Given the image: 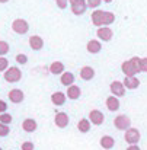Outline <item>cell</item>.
<instances>
[{"label": "cell", "instance_id": "obj_1", "mask_svg": "<svg viewBox=\"0 0 147 150\" xmlns=\"http://www.w3.org/2000/svg\"><path fill=\"white\" fill-rule=\"evenodd\" d=\"M114 21H115V15L112 12H105V10H98L96 9L92 13V23L95 26H99V28L111 25V23H114Z\"/></svg>", "mask_w": 147, "mask_h": 150}, {"label": "cell", "instance_id": "obj_2", "mask_svg": "<svg viewBox=\"0 0 147 150\" xmlns=\"http://www.w3.org/2000/svg\"><path fill=\"white\" fill-rule=\"evenodd\" d=\"M140 57H133L121 64V70L125 74V77H136V74L140 73Z\"/></svg>", "mask_w": 147, "mask_h": 150}, {"label": "cell", "instance_id": "obj_3", "mask_svg": "<svg viewBox=\"0 0 147 150\" xmlns=\"http://www.w3.org/2000/svg\"><path fill=\"white\" fill-rule=\"evenodd\" d=\"M3 77H4V80L9 82V83H16V82H19V80L22 79V71H20L16 66H12V67H9V69L3 73Z\"/></svg>", "mask_w": 147, "mask_h": 150}, {"label": "cell", "instance_id": "obj_4", "mask_svg": "<svg viewBox=\"0 0 147 150\" xmlns=\"http://www.w3.org/2000/svg\"><path fill=\"white\" fill-rule=\"evenodd\" d=\"M12 31L16 32V34H19V35H23V34H26L29 31V23L25 19H20V18L19 19H15L12 22Z\"/></svg>", "mask_w": 147, "mask_h": 150}, {"label": "cell", "instance_id": "obj_5", "mask_svg": "<svg viewBox=\"0 0 147 150\" xmlns=\"http://www.w3.org/2000/svg\"><path fill=\"white\" fill-rule=\"evenodd\" d=\"M114 125H115L118 130L127 131V130L131 127V120H130L125 114H121V115H117V117H115V120H114Z\"/></svg>", "mask_w": 147, "mask_h": 150}, {"label": "cell", "instance_id": "obj_6", "mask_svg": "<svg viewBox=\"0 0 147 150\" xmlns=\"http://www.w3.org/2000/svg\"><path fill=\"white\" fill-rule=\"evenodd\" d=\"M140 131L137 130V128H133V127H130L127 131H125V136H124V139H125V142L130 144V146H136L139 142H140Z\"/></svg>", "mask_w": 147, "mask_h": 150}, {"label": "cell", "instance_id": "obj_7", "mask_svg": "<svg viewBox=\"0 0 147 150\" xmlns=\"http://www.w3.org/2000/svg\"><path fill=\"white\" fill-rule=\"evenodd\" d=\"M70 7H71V12L77 16L83 15L88 9V4H86V0H77V1H73L70 3Z\"/></svg>", "mask_w": 147, "mask_h": 150}, {"label": "cell", "instance_id": "obj_8", "mask_svg": "<svg viewBox=\"0 0 147 150\" xmlns=\"http://www.w3.org/2000/svg\"><path fill=\"white\" fill-rule=\"evenodd\" d=\"M111 92H112V96L118 98V96H124L125 95V88L122 85V82H118V80H114L109 86Z\"/></svg>", "mask_w": 147, "mask_h": 150}, {"label": "cell", "instance_id": "obj_9", "mask_svg": "<svg viewBox=\"0 0 147 150\" xmlns=\"http://www.w3.org/2000/svg\"><path fill=\"white\" fill-rule=\"evenodd\" d=\"M54 122H55V125L58 128H66L69 125V122H70V118H69V115L66 112H57L55 117H54Z\"/></svg>", "mask_w": 147, "mask_h": 150}, {"label": "cell", "instance_id": "obj_10", "mask_svg": "<svg viewBox=\"0 0 147 150\" xmlns=\"http://www.w3.org/2000/svg\"><path fill=\"white\" fill-rule=\"evenodd\" d=\"M89 121H90L93 125H100V124H103V121H105V115H103L99 109H92V111L89 112Z\"/></svg>", "mask_w": 147, "mask_h": 150}, {"label": "cell", "instance_id": "obj_11", "mask_svg": "<svg viewBox=\"0 0 147 150\" xmlns=\"http://www.w3.org/2000/svg\"><path fill=\"white\" fill-rule=\"evenodd\" d=\"M96 35H98L99 40H102V41L108 42V41H111V38H112L114 32H112V29H111L109 26H102V28H98Z\"/></svg>", "mask_w": 147, "mask_h": 150}, {"label": "cell", "instance_id": "obj_12", "mask_svg": "<svg viewBox=\"0 0 147 150\" xmlns=\"http://www.w3.org/2000/svg\"><path fill=\"white\" fill-rule=\"evenodd\" d=\"M23 99H25V95L20 89H12L9 92V100L13 103H20Z\"/></svg>", "mask_w": 147, "mask_h": 150}, {"label": "cell", "instance_id": "obj_13", "mask_svg": "<svg viewBox=\"0 0 147 150\" xmlns=\"http://www.w3.org/2000/svg\"><path fill=\"white\" fill-rule=\"evenodd\" d=\"M22 128H23V131H26V133H34V131L38 128V124H37V121H35L34 118H26V120H23V122H22Z\"/></svg>", "mask_w": 147, "mask_h": 150}, {"label": "cell", "instance_id": "obj_14", "mask_svg": "<svg viewBox=\"0 0 147 150\" xmlns=\"http://www.w3.org/2000/svg\"><path fill=\"white\" fill-rule=\"evenodd\" d=\"M29 47L35 51L41 50V48L44 47V40H42L40 35H32V37L29 38Z\"/></svg>", "mask_w": 147, "mask_h": 150}, {"label": "cell", "instance_id": "obj_15", "mask_svg": "<svg viewBox=\"0 0 147 150\" xmlns=\"http://www.w3.org/2000/svg\"><path fill=\"white\" fill-rule=\"evenodd\" d=\"M80 95H82V91H80V88L79 86H76V85H71V86H69L67 88V98L71 100H76L80 98Z\"/></svg>", "mask_w": 147, "mask_h": 150}, {"label": "cell", "instance_id": "obj_16", "mask_svg": "<svg viewBox=\"0 0 147 150\" xmlns=\"http://www.w3.org/2000/svg\"><path fill=\"white\" fill-rule=\"evenodd\" d=\"M80 77L83 80H92L95 77V70L90 66H85L80 69Z\"/></svg>", "mask_w": 147, "mask_h": 150}, {"label": "cell", "instance_id": "obj_17", "mask_svg": "<svg viewBox=\"0 0 147 150\" xmlns=\"http://www.w3.org/2000/svg\"><path fill=\"white\" fill-rule=\"evenodd\" d=\"M99 144H100L105 150H109V149L114 147L115 140H114V137H111V136H102L100 140H99Z\"/></svg>", "mask_w": 147, "mask_h": 150}, {"label": "cell", "instance_id": "obj_18", "mask_svg": "<svg viewBox=\"0 0 147 150\" xmlns=\"http://www.w3.org/2000/svg\"><path fill=\"white\" fill-rule=\"evenodd\" d=\"M122 85L125 89H137L140 86V80L137 77H125Z\"/></svg>", "mask_w": 147, "mask_h": 150}, {"label": "cell", "instance_id": "obj_19", "mask_svg": "<svg viewBox=\"0 0 147 150\" xmlns=\"http://www.w3.org/2000/svg\"><path fill=\"white\" fill-rule=\"evenodd\" d=\"M66 93H63V92H54L52 95H51V102L54 103V105H57V106H61V105H64V102H66Z\"/></svg>", "mask_w": 147, "mask_h": 150}, {"label": "cell", "instance_id": "obj_20", "mask_svg": "<svg viewBox=\"0 0 147 150\" xmlns=\"http://www.w3.org/2000/svg\"><path fill=\"white\" fill-rule=\"evenodd\" d=\"M49 73H52V74H63L64 73V64L61 61H52L49 64Z\"/></svg>", "mask_w": 147, "mask_h": 150}, {"label": "cell", "instance_id": "obj_21", "mask_svg": "<svg viewBox=\"0 0 147 150\" xmlns=\"http://www.w3.org/2000/svg\"><path fill=\"white\" fill-rule=\"evenodd\" d=\"M60 82H61V85H64V86H71V85L74 83V74L70 73V71H66V73L61 74Z\"/></svg>", "mask_w": 147, "mask_h": 150}, {"label": "cell", "instance_id": "obj_22", "mask_svg": "<svg viewBox=\"0 0 147 150\" xmlns=\"http://www.w3.org/2000/svg\"><path fill=\"white\" fill-rule=\"evenodd\" d=\"M106 108L109 109V111H118L119 109V100L118 98H115V96H108L106 98Z\"/></svg>", "mask_w": 147, "mask_h": 150}, {"label": "cell", "instance_id": "obj_23", "mask_svg": "<svg viewBox=\"0 0 147 150\" xmlns=\"http://www.w3.org/2000/svg\"><path fill=\"white\" fill-rule=\"evenodd\" d=\"M86 48H88V51H89L90 54H96V52L100 51V42H99L98 40H90V41L88 42Z\"/></svg>", "mask_w": 147, "mask_h": 150}, {"label": "cell", "instance_id": "obj_24", "mask_svg": "<svg viewBox=\"0 0 147 150\" xmlns=\"http://www.w3.org/2000/svg\"><path fill=\"white\" fill-rule=\"evenodd\" d=\"M77 128L80 133H88L90 131V121L88 118H82L79 122H77Z\"/></svg>", "mask_w": 147, "mask_h": 150}, {"label": "cell", "instance_id": "obj_25", "mask_svg": "<svg viewBox=\"0 0 147 150\" xmlns=\"http://www.w3.org/2000/svg\"><path fill=\"white\" fill-rule=\"evenodd\" d=\"M12 115L10 114H7V112H4V114H0V122L1 124H4V125H9L10 122H12Z\"/></svg>", "mask_w": 147, "mask_h": 150}, {"label": "cell", "instance_id": "obj_26", "mask_svg": "<svg viewBox=\"0 0 147 150\" xmlns=\"http://www.w3.org/2000/svg\"><path fill=\"white\" fill-rule=\"evenodd\" d=\"M7 52H9V44L6 41H0V57H3Z\"/></svg>", "mask_w": 147, "mask_h": 150}, {"label": "cell", "instance_id": "obj_27", "mask_svg": "<svg viewBox=\"0 0 147 150\" xmlns=\"http://www.w3.org/2000/svg\"><path fill=\"white\" fill-rule=\"evenodd\" d=\"M9 133H10L9 125H4V124H1V122H0V137H6Z\"/></svg>", "mask_w": 147, "mask_h": 150}, {"label": "cell", "instance_id": "obj_28", "mask_svg": "<svg viewBox=\"0 0 147 150\" xmlns=\"http://www.w3.org/2000/svg\"><path fill=\"white\" fill-rule=\"evenodd\" d=\"M26 61H28V55H26V54H18V55H16V63H19V64H26Z\"/></svg>", "mask_w": 147, "mask_h": 150}, {"label": "cell", "instance_id": "obj_29", "mask_svg": "<svg viewBox=\"0 0 147 150\" xmlns=\"http://www.w3.org/2000/svg\"><path fill=\"white\" fill-rule=\"evenodd\" d=\"M7 66H9V61H7V58H4V57H0V71H6V70H7Z\"/></svg>", "mask_w": 147, "mask_h": 150}, {"label": "cell", "instance_id": "obj_30", "mask_svg": "<svg viewBox=\"0 0 147 150\" xmlns=\"http://www.w3.org/2000/svg\"><path fill=\"white\" fill-rule=\"evenodd\" d=\"M20 149L22 150H34L35 149V146H34L32 142H23L22 146H20Z\"/></svg>", "mask_w": 147, "mask_h": 150}, {"label": "cell", "instance_id": "obj_31", "mask_svg": "<svg viewBox=\"0 0 147 150\" xmlns=\"http://www.w3.org/2000/svg\"><path fill=\"white\" fill-rule=\"evenodd\" d=\"M100 1H102V0H86V4H88V7L96 9L99 4H100Z\"/></svg>", "mask_w": 147, "mask_h": 150}, {"label": "cell", "instance_id": "obj_32", "mask_svg": "<svg viewBox=\"0 0 147 150\" xmlns=\"http://www.w3.org/2000/svg\"><path fill=\"white\" fill-rule=\"evenodd\" d=\"M140 71L147 73V57H144V58L140 60Z\"/></svg>", "mask_w": 147, "mask_h": 150}, {"label": "cell", "instance_id": "obj_33", "mask_svg": "<svg viewBox=\"0 0 147 150\" xmlns=\"http://www.w3.org/2000/svg\"><path fill=\"white\" fill-rule=\"evenodd\" d=\"M67 1H69V0H55V3H57V6H58L60 9H66V7H67Z\"/></svg>", "mask_w": 147, "mask_h": 150}, {"label": "cell", "instance_id": "obj_34", "mask_svg": "<svg viewBox=\"0 0 147 150\" xmlns=\"http://www.w3.org/2000/svg\"><path fill=\"white\" fill-rule=\"evenodd\" d=\"M6 109H7V103H6L4 100L0 99V114H4Z\"/></svg>", "mask_w": 147, "mask_h": 150}, {"label": "cell", "instance_id": "obj_35", "mask_svg": "<svg viewBox=\"0 0 147 150\" xmlns=\"http://www.w3.org/2000/svg\"><path fill=\"white\" fill-rule=\"evenodd\" d=\"M127 150H141V149L136 144V146H128V149H127Z\"/></svg>", "mask_w": 147, "mask_h": 150}, {"label": "cell", "instance_id": "obj_36", "mask_svg": "<svg viewBox=\"0 0 147 150\" xmlns=\"http://www.w3.org/2000/svg\"><path fill=\"white\" fill-rule=\"evenodd\" d=\"M6 1H9V0H0V3H6Z\"/></svg>", "mask_w": 147, "mask_h": 150}, {"label": "cell", "instance_id": "obj_37", "mask_svg": "<svg viewBox=\"0 0 147 150\" xmlns=\"http://www.w3.org/2000/svg\"><path fill=\"white\" fill-rule=\"evenodd\" d=\"M103 1H105V3H111L112 0H103Z\"/></svg>", "mask_w": 147, "mask_h": 150}, {"label": "cell", "instance_id": "obj_38", "mask_svg": "<svg viewBox=\"0 0 147 150\" xmlns=\"http://www.w3.org/2000/svg\"><path fill=\"white\" fill-rule=\"evenodd\" d=\"M73 1H77V0H69V3H73Z\"/></svg>", "mask_w": 147, "mask_h": 150}, {"label": "cell", "instance_id": "obj_39", "mask_svg": "<svg viewBox=\"0 0 147 150\" xmlns=\"http://www.w3.org/2000/svg\"><path fill=\"white\" fill-rule=\"evenodd\" d=\"M0 150H3V149H1V147H0Z\"/></svg>", "mask_w": 147, "mask_h": 150}]
</instances>
